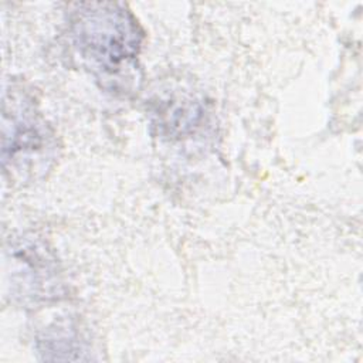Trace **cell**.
Segmentation results:
<instances>
[{
	"label": "cell",
	"instance_id": "cell-2",
	"mask_svg": "<svg viewBox=\"0 0 363 363\" xmlns=\"http://www.w3.org/2000/svg\"><path fill=\"white\" fill-rule=\"evenodd\" d=\"M10 133L4 132V163L35 160L47 157L52 149V135L44 121L34 112L30 104L11 105Z\"/></svg>",
	"mask_w": 363,
	"mask_h": 363
},
{
	"label": "cell",
	"instance_id": "cell-1",
	"mask_svg": "<svg viewBox=\"0 0 363 363\" xmlns=\"http://www.w3.org/2000/svg\"><path fill=\"white\" fill-rule=\"evenodd\" d=\"M69 34L85 64L101 77L112 78L133 68L145 37L126 6L106 1L75 4Z\"/></svg>",
	"mask_w": 363,
	"mask_h": 363
}]
</instances>
